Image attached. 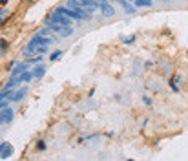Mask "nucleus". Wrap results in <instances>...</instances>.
<instances>
[{
    "label": "nucleus",
    "instance_id": "a211bd4d",
    "mask_svg": "<svg viewBox=\"0 0 188 161\" xmlns=\"http://www.w3.org/2000/svg\"><path fill=\"white\" fill-rule=\"evenodd\" d=\"M159 2H170V0H159Z\"/></svg>",
    "mask_w": 188,
    "mask_h": 161
},
{
    "label": "nucleus",
    "instance_id": "9d476101",
    "mask_svg": "<svg viewBox=\"0 0 188 161\" xmlns=\"http://www.w3.org/2000/svg\"><path fill=\"white\" fill-rule=\"evenodd\" d=\"M119 2H121V4L124 6V9H126V13H130V15H132V13L135 11V9H133L132 6H128V2H124V0H119Z\"/></svg>",
    "mask_w": 188,
    "mask_h": 161
},
{
    "label": "nucleus",
    "instance_id": "6e6552de",
    "mask_svg": "<svg viewBox=\"0 0 188 161\" xmlns=\"http://www.w3.org/2000/svg\"><path fill=\"white\" fill-rule=\"evenodd\" d=\"M20 77H22V81H24V82H29L35 75H33V72H24V73H20Z\"/></svg>",
    "mask_w": 188,
    "mask_h": 161
},
{
    "label": "nucleus",
    "instance_id": "f03ea898",
    "mask_svg": "<svg viewBox=\"0 0 188 161\" xmlns=\"http://www.w3.org/2000/svg\"><path fill=\"white\" fill-rule=\"evenodd\" d=\"M13 154V145H9V143H2L0 145V156H2V159H8L9 156Z\"/></svg>",
    "mask_w": 188,
    "mask_h": 161
},
{
    "label": "nucleus",
    "instance_id": "9b49d317",
    "mask_svg": "<svg viewBox=\"0 0 188 161\" xmlns=\"http://www.w3.org/2000/svg\"><path fill=\"white\" fill-rule=\"evenodd\" d=\"M37 150H38V152H44V150H46V143H44V141H38V143H37Z\"/></svg>",
    "mask_w": 188,
    "mask_h": 161
},
{
    "label": "nucleus",
    "instance_id": "ddd939ff",
    "mask_svg": "<svg viewBox=\"0 0 188 161\" xmlns=\"http://www.w3.org/2000/svg\"><path fill=\"white\" fill-rule=\"evenodd\" d=\"M143 103H144L146 106H152V99H150V97H146V95L143 97Z\"/></svg>",
    "mask_w": 188,
    "mask_h": 161
},
{
    "label": "nucleus",
    "instance_id": "f8f14e48",
    "mask_svg": "<svg viewBox=\"0 0 188 161\" xmlns=\"http://www.w3.org/2000/svg\"><path fill=\"white\" fill-rule=\"evenodd\" d=\"M0 18H2V24L6 22V18H8V9L6 8H2V13H0Z\"/></svg>",
    "mask_w": 188,
    "mask_h": 161
},
{
    "label": "nucleus",
    "instance_id": "1a4fd4ad",
    "mask_svg": "<svg viewBox=\"0 0 188 161\" xmlns=\"http://www.w3.org/2000/svg\"><path fill=\"white\" fill-rule=\"evenodd\" d=\"M44 73H46V70H44V66H37V68H35V70H33V75H35V77H42Z\"/></svg>",
    "mask_w": 188,
    "mask_h": 161
},
{
    "label": "nucleus",
    "instance_id": "0eeeda50",
    "mask_svg": "<svg viewBox=\"0 0 188 161\" xmlns=\"http://www.w3.org/2000/svg\"><path fill=\"white\" fill-rule=\"evenodd\" d=\"M24 95H26V90H18V91H17V94L13 95V99H11V103H18V101H20L22 97H24Z\"/></svg>",
    "mask_w": 188,
    "mask_h": 161
},
{
    "label": "nucleus",
    "instance_id": "20e7f679",
    "mask_svg": "<svg viewBox=\"0 0 188 161\" xmlns=\"http://www.w3.org/2000/svg\"><path fill=\"white\" fill-rule=\"evenodd\" d=\"M101 15H102V17H106V18H108V17H113V15H115V9H113V8L106 2V4H102V6H101Z\"/></svg>",
    "mask_w": 188,
    "mask_h": 161
},
{
    "label": "nucleus",
    "instance_id": "7ed1b4c3",
    "mask_svg": "<svg viewBox=\"0 0 188 161\" xmlns=\"http://www.w3.org/2000/svg\"><path fill=\"white\" fill-rule=\"evenodd\" d=\"M51 22H55V24H60V26H66V28H69V20L68 18H64V17H60V13H57L55 17H48Z\"/></svg>",
    "mask_w": 188,
    "mask_h": 161
},
{
    "label": "nucleus",
    "instance_id": "f257e3e1",
    "mask_svg": "<svg viewBox=\"0 0 188 161\" xmlns=\"http://www.w3.org/2000/svg\"><path fill=\"white\" fill-rule=\"evenodd\" d=\"M13 117H15V112H13V108H2V112H0V119H2V123H9V121H13Z\"/></svg>",
    "mask_w": 188,
    "mask_h": 161
},
{
    "label": "nucleus",
    "instance_id": "39448f33",
    "mask_svg": "<svg viewBox=\"0 0 188 161\" xmlns=\"http://www.w3.org/2000/svg\"><path fill=\"white\" fill-rule=\"evenodd\" d=\"M152 0H135V6L137 8H152Z\"/></svg>",
    "mask_w": 188,
    "mask_h": 161
},
{
    "label": "nucleus",
    "instance_id": "423d86ee",
    "mask_svg": "<svg viewBox=\"0 0 188 161\" xmlns=\"http://www.w3.org/2000/svg\"><path fill=\"white\" fill-rule=\"evenodd\" d=\"M26 70H28V64H18L13 70V75H20V73H24Z\"/></svg>",
    "mask_w": 188,
    "mask_h": 161
},
{
    "label": "nucleus",
    "instance_id": "dca6fc26",
    "mask_svg": "<svg viewBox=\"0 0 188 161\" xmlns=\"http://www.w3.org/2000/svg\"><path fill=\"white\" fill-rule=\"evenodd\" d=\"M6 50H8V40L2 39V51H6Z\"/></svg>",
    "mask_w": 188,
    "mask_h": 161
},
{
    "label": "nucleus",
    "instance_id": "2eb2a0df",
    "mask_svg": "<svg viewBox=\"0 0 188 161\" xmlns=\"http://www.w3.org/2000/svg\"><path fill=\"white\" fill-rule=\"evenodd\" d=\"M60 57V51H55V53H51V60H57Z\"/></svg>",
    "mask_w": 188,
    "mask_h": 161
},
{
    "label": "nucleus",
    "instance_id": "f3484780",
    "mask_svg": "<svg viewBox=\"0 0 188 161\" xmlns=\"http://www.w3.org/2000/svg\"><path fill=\"white\" fill-rule=\"evenodd\" d=\"M0 4H2V6H6V4H8V0H2V2H0Z\"/></svg>",
    "mask_w": 188,
    "mask_h": 161
},
{
    "label": "nucleus",
    "instance_id": "4468645a",
    "mask_svg": "<svg viewBox=\"0 0 188 161\" xmlns=\"http://www.w3.org/2000/svg\"><path fill=\"white\" fill-rule=\"evenodd\" d=\"M8 104H9V101H8V99H2V103H0V110H2V108H8Z\"/></svg>",
    "mask_w": 188,
    "mask_h": 161
}]
</instances>
